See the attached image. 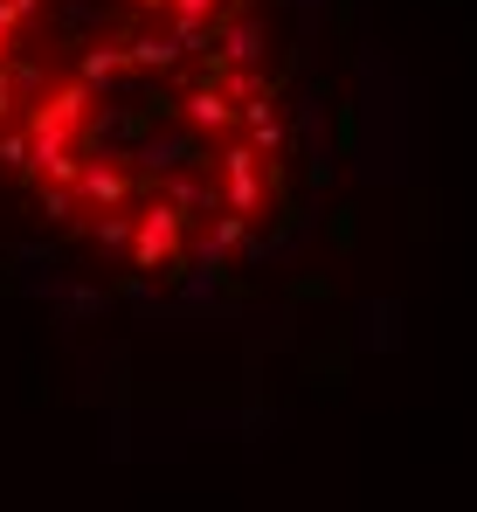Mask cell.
Masks as SVG:
<instances>
[{
    "label": "cell",
    "mask_w": 477,
    "mask_h": 512,
    "mask_svg": "<svg viewBox=\"0 0 477 512\" xmlns=\"http://www.w3.org/2000/svg\"><path fill=\"white\" fill-rule=\"evenodd\" d=\"M201 7H208V0H180V14H187V21H194V14H201Z\"/></svg>",
    "instance_id": "6da1fadb"
}]
</instances>
